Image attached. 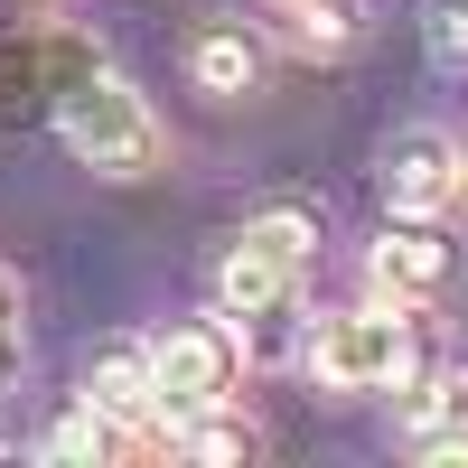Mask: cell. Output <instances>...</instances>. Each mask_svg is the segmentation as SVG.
<instances>
[{
    "mask_svg": "<svg viewBox=\"0 0 468 468\" xmlns=\"http://www.w3.org/2000/svg\"><path fill=\"white\" fill-rule=\"evenodd\" d=\"M57 132H66V150H75L94 178H141V169H160V112H150L141 85H132V75H112V66H85V75L57 94Z\"/></svg>",
    "mask_w": 468,
    "mask_h": 468,
    "instance_id": "obj_1",
    "label": "cell"
},
{
    "mask_svg": "<svg viewBox=\"0 0 468 468\" xmlns=\"http://www.w3.org/2000/svg\"><path fill=\"white\" fill-rule=\"evenodd\" d=\"M309 384H319V394H384V384H412V319H403V300L319 319V337H309Z\"/></svg>",
    "mask_w": 468,
    "mask_h": 468,
    "instance_id": "obj_2",
    "label": "cell"
},
{
    "mask_svg": "<svg viewBox=\"0 0 468 468\" xmlns=\"http://www.w3.org/2000/svg\"><path fill=\"white\" fill-rule=\"evenodd\" d=\"M234 375H244V337H234V319H178V328L150 337V384H160V412L225 403Z\"/></svg>",
    "mask_w": 468,
    "mask_h": 468,
    "instance_id": "obj_3",
    "label": "cell"
},
{
    "mask_svg": "<svg viewBox=\"0 0 468 468\" xmlns=\"http://www.w3.org/2000/svg\"><path fill=\"white\" fill-rule=\"evenodd\" d=\"M85 66H103L85 37H10L0 48V132H19V122H57V94L75 85Z\"/></svg>",
    "mask_w": 468,
    "mask_h": 468,
    "instance_id": "obj_4",
    "label": "cell"
},
{
    "mask_svg": "<svg viewBox=\"0 0 468 468\" xmlns=\"http://www.w3.org/2000/svg\"><path fill=\"white\" fill-rule=\"evenodd\" d=\"M375 187H384V207L394 216H441L459 197V141L431 132V122H412L384 141V160H375Z\"/></svg>",
    "mask_w": 468,
    "mask_h": 468,
    "instance_id": "obj_5",
    "label": "cell"
},
{
    "mask_svg": "<svg viewBox=\"0 0 468 468\" xmlns=\"http://www.w3.org/2000/svg\"><path fill=\"white\" fill-rule=\"evenodd\" d=\"M262 75H271V48H262L244 19H207V28H197V48H187V85H197L207 103L262 94Z\"/></svg>",
    "mask_w": 468,
    "mask_h": 468,
    "instance_id": "obj_6",
    "label": "cell"
},
{
    "mask_svg": "<svg viewBox=\"0 0 468 468\" xmlns=\"http://www.w3.org/2000/svg\"><path fill=\"white\" fill-rule=\"evenodd\" d=\"M366 271H375L384 300H431V291L450 282V244H441L431 216H394V225H384V244L366 253Z\"/></svg>",
    "mask_w": 468,
    "mask_h": 468,
    "instance_id": "obj_7",
    "label": "cell"
},
{
    "mask_svg": "<svg viewBox=\"0 0 468 468\" xmlns=\"http://www.w3.org/2000/svg\"><path fill=\"white\" fill-rule=\"evenodd\" d=\"M85 403L112 412V421H141L160 412V384H150V337H112L85 356Z\"/></svg>",
    "mask_w": 468,
    "mask_h": 468,
    "instance_id": "obj_8",
    "label": "cell"
},
{
    "mask_svg": "<svg viewBox=\"0 0 468 468\" xmlns=\"http://www.w3.org/2000/svg\"><path fill=\"white\" fill-rule=\"evenodd\" d=\"M282 300H291V262L271 244H253V234H234L225 262H216V309L225 319H262V309H282Z\"/></svg>",
    "mask_w": 468,
    "mask_h": 468,
    "instance_id": "obj_9",
    "label": "cell"
},
{
    "mask_svg": "<svg viewBox=\"0 0 468 468\" xmlns=\"http://www.w3.org/2000/svg\"><path fill=\"white\" fill-rule=\"evenodd\" d=\"M169 450H187V459H207V468H234V459H253L262 450V431L244 412H225V403H197V412H178V431H169Z\"/></svg>",
    "mask_w": 468,
    "mask_h": 468,
    "instance_id": "obj_10",
    "label": "cell"
},
{
    "mask_svg": "<svg viewBox=\"0 0 468 468\" xmlns=\"http://www.w3.org/2000/svg\"><path fill=\"white\" fill-rule=\"evenodd\" d=\"M366 37V0H291V19H282V48L300 57H346Z\"/></svg>",
    "mask_w": 468,
    "mask_h": 468,
    "instance_id": "obj_11",
    "label": "cell"
},
{
    "mask_svg": "<svg viewBox=\"0 0 468 468\" xmlns=\"http://www.w3.org/2000/svg\"><path fill=\"white\" fill-rule=\"evenodd\" d=\"M37 450H48V459H112V450H122V421H112V412H94V403H75L57 431L37 441Z\"/></svg>",
    "mask_w": 468,
    "mask_h": 468,
    "instance_id": "obj_12",
    "label": "cell"
},
{
    "mask_svg": "<svg viewBox=\"0 0 468 468\" xmlns=\"http://www.w3.org/2000/svg\"><path fill=\"white\" fill-rule=\"evenodd\" d=\"M450 421H468V375L450 366V375H431L421 394L403 403V441H421V431H450Z\"/></svg>",
    "mask_w": 468,
    "mask_h": 468,
    "instance_id": "obj_13",
    "label": "cell"
},
{
    "mask_svg": "<svg viewBox=\"0 0 468 468\" xmlns=\"http://www.w3.org/2000/svg\"><path fill=\"white\" fill-rule=\"evenodd\" d=\"M244 234H253V244H271V253H282L291 271H300L309 253H319V216H309V207H262Z\"/></svg>",
    "mask_w": 468,
    "mask_h": 468,
    "instance_id": "obj_14",
    "label": "cell"
},
{
    "mask_svg": "<svg viewBox=\"0 0 468 468\" xmlns=\"http://www.w3.org/2000/svg\"><path fill=\"white\" fill-rule=\"evenodd\" d=\"M421 37H431V57H441V66H468V0H431Z\"/></svg>",
    "mask_w": 468,
    "mask_h": 468,
    "instance_id": "obj_15",
    "label": "cell"
},
{
    "mask_svg": "<svg viewBox=\"0 0 468 468\" xmlns=\"http://www.w3.org/2000/svg\"><path fill=\"white\" fill-rule=\"evenodd\" d=\"M412 450H421V459H441V468H468V421H450V431H421Z\"/></svg>",
    "mask_w": 468,
    "mask_h": 468,
    "instance_id": "obj_16",
    "label": "cell"
},
{
    "mask_svg": "<svg viewBox=\"0 0 468 468\" xmlns=\"http://www.w3.org/2000/svg\"><path fill=\"white\" fill-rule=\"evenodd\" d=\"M19 366H28V337H19V319H0V384H19Z\"/></svg>",
    "mask_w": 468,
    "mask_h": 468,
    "instance_id": "obj_17",
    "label": "cell"
},
{
    "mask_svg": "<svg viewBox=\"0 0 468 468\" xmlns=\"http://www.w3.org/2000/svg\"><path fill=\"white\" fill-rule=\"evenodd\" d=\"M0 319H19V282H10V271H0Z\"/></svg>",
    "mask_w": 468,
    "mask_h": 468,
    "instance_id": "obj_18",
    "label": "cell"
},
{
    "mask_svg": "<svg viewBox=\"0 0 468 468\" xmlns=\"http://www.w3.org/2000/svg\"><path fill=\"white\" fill-rule=\"evenodd\" d=\"M459 197H468V150H459Z\"/></svg>",
    "mask_w": 468,
    "mask_h": 468,
    "instance_id": "obj_19",
    "label": "cell"
},
{
    "mask_svg": "<svg viewBox=\"0 0 468 468\" xmlns=\"http://www.w3.org/2000/svg\"><path fill=\"white\" fill-rule=\"evenodd\" d=\"M0 450H10V431H0Z\"/></svg>",
    "mask_w": 468,
    "mask_h": 468,
    "instance_id": "obj_20",
    "label": "cell"
}]
</instances>
